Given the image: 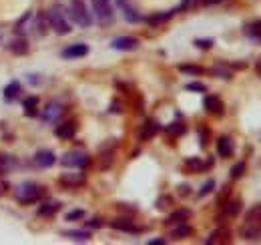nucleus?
I'll use <instances>...</instances> for the list:
<instances>
[{"label":"nucleus","mask_w":261,"mask_h":245,"mask_svg":"<svg viewBox=\"0 0 261 245\" xmlns=\"http://www.w3.org/2000/svg\"><path fill=\"white\" fill-rule=\"evenodd\" d=\"M47 20L51 24V28L56 32V34H68L70 32V24L64 16V10L60 4H52L49 8V14H47Z\"/></svg>","instance_id":"obj_1"},{"label":"nucleus","mask_w":261,"mask_h":245,"mask_svg":"<svg viewBox=\"0 0 261 245\" xmlns=\"http://www.w3.org/2000/svg\"><path fill=\"white\" fill-rule=\"evenodd\" d=\"M68 14H70V18L77 22L79 26H85V28L91 26V22H93V18H91V14H89V10H87L85 0H70Z\"/></svg>","instance_id":"obj_2"},{"label":"nucleus","mask_w":261,"mask_h":245,"mask_svg":"<svg viewBox=\"0 0 261 245\" xmlns=\"http://www.w3.org/2000/svg\"><path fill=\"white\" fill-rule=\"evenodd\" d=\"M43 195H45L43 187H39L36 183H24V185H20L18 191H16V199L22 203V205H28V203H36Z\"/></svg>","instance_id":"obj_3"},{"label":"nucleus","mask_w":261,"mask_h":245,"mask_svg":"<svg viewBox=\"0 0 261 245\" xmlns=\"http://www.w3.org/2000/svg\"><path fill=\"white\" fill-rule=\"evenodd\" d=\"M93 10L101 24L113 22V8H110V0H93Z\"/></svg>","instance_id":"obj_4"},{"label":"nucleus","mask_w":261,"mask_h":245,"mask_svg":"<svg viewBox=\"0 0 261 245\" xmlns=\"http://www.w3.org/2000/svg\"><path fill=\"white\" fill-rule=\"evenodd\" d=\"M89 163H91L89 155L79 153V151H70V153H66L62 157V165L64 167H72V169H85Z\"/></svg>","instance_id":"obj_5"},{"label":"nucleus","mask_w":261,"mask_h":245,"mask_svg":"<svg viewBox=\"0 0 261 245\" xmlns=\"http://www.w3.org/2000/svg\"><path fill=\"white\" fill-rule=\"evenodd\" d=\"M85 181H87L85 173H62V175L58 177V183L64 185V187H68V189L81 187V185H85Z\"/></svg>","instance_id":"obj_6"},{"label":"nucleus","mask_w":261,"mask_h":245,"mask_svg":"<svg viewBox=\"0 0 261 245\" xmlns=\"http://www.w3.org/2000/svg\"><path fill=\"white\" fill-rule=\"evenodd\" d=\"M110 47L117 49V51H135L139 47V40L133 38V36H119V38L113 40V45Z\"/></svg>","instance_id":"obj_7"},{"label":"nucleus","mask_w":261,"mask_h":245,"mask_svg":"<svg viewBox=\"0 0 261 245\" xmlns=\"http://www.w3.org/2000/svg\"><path fill=\"white\" fill-rule=\"evenodd\" d=\"M117 4H119L121 12L125 14V18H127L129 22H141V14L137 12V8L129 2V0H117Z\"/></svg>","instance_id":"obj_8"},{"label":"nucleus","mask_w":261,"mask_h":245,"mask_svg":"<svg viewBox=\"0 0 261 245\" xmlns=\"http://www.w3.org/2000/svg\"><path fill=\"white\" fill-rule=\"evenodd\" d=\"M89 55V47L79 43V45H70L62 51V57L64 59H81V57H87Z\"/></svg>","instance_id":"obj_9"},{"label":"nucleus","mask_w":261,"mask_h":245,"mask_svg":"<svg viewBox=\"0 0 261 245\" xmlns=\"http://www.w3.org/2000/svg\"><path fill=\"white\" fill-rule=\"evenodd\" d=\"M54 161H56V157H54L52 151H39V153L34 155V163H36L39 167H43V169L52 167V165H54Z\"/></svg>","instance_id":"obj_10"},{"label":"nucleus","mask_w":261,"mask_h":245,"mask_svg":"<svg viewBox=\"0 0 261 245\" xmlns=\"http://www.w3.org/2000/svg\"><path fill=\"white\" fill-rule=\"evenodd\" d=\"M110 227L117 229V231H127V233H139V231H141V229H139L131 219H127V217H119V219H115V221H110Z\"/></svg>","instance_id":"obj_11"},{"label":"nucleus","mask_w":261,"mask_h":245,"mask_svg":"<svg viewBox=\"0 0 261 245\" xmlns=\"http://www.w3.org/2000/svg\"><path fill=\"white\" fill-rule=\"evenodd\" d=\"M157 131H159V125L153 119H149V121H145V125L141 127L139 137H141V141H149V139H153L157 135Z\"/></svg>","instance_id":"obj_12"},{"label":"nucleus","mask_w":261,"mask_h":245,"mask_svg":"<svg viewBox=\"0 0 261 245\" xmlns=\"http://www.w3.org/2000/svg\"><path fill=\"white\" fill-rule=\"evenodd\" d=\"M241 235H243L245 239H249V241L261 239V223H247V221H245V225L241 227Z\"/></svg>","instance_id":"obj_13"},{"label":"nucleus","mask_w":261,"mask_h":245,"mask_svg":"<svg viewBox=\"0 0 261 245\" xmlns=\"http://www.w3.org/2000/svg\"><path fill=\"white\" fill-rule=\"evenodd\" d=\"M217 153H219V157H223V159H229V157L233 155V141H231L229 137H221V139L217 141Z\"/></svg>","instance_id":"obj_14"},{"label":"nucleus","mask_w":261,"mask_h":245,"mask_svg":"<svg viewBox=\"0 0 261 245\" xmlns=\"http://www.w3.org/2000/svg\"><path fill=\"white\" fill-rule=\"evenodd\" d=\"M56 137L58 139H72L77 135V122H62V125L56 127Z\"/></svg>","instance_id":"obj_15"},{"label":"nucleus","mask_w":261,"mask_h":245,"mask_svg":"<svg viewBox=\"0 0 261 245\" xmlns=\"http://www.w3.org/2000/svg\"><path fill=\"white\" fill-rule=\"evenodd\" d=\"M203 105H205V109L211 115H223V111H225V107H223V103H221L219 97H205Z\"/></svg>","instance_id":"obj_16"},{"label":"nucleus","mask_w":261,"mask_h":245,"mask_svg":"<svg viewBox=\"0 0 261 245\" xmlns=\"http://www.w3.org/2000/svg\"><path fill=\"white\" fill-rule=\"evenodd\" d=\"M60 115H62V107H60L58 103H49L47 109L43 111V119L49 121V122H51V121H56Z\"/></svg>","instance_id":"obj_17"},{"label":"nucleus","mask_w":261,"mask_h":245,"mask_svg":"<svg viewBox=\"0 0 261 245\" xmlns=\"http://www.w3.org/2000/svg\"><path fill=\"white\" fill-rule=\"evenodd\" d=\"M205 243H209V245H213V243H229V231H227V229H215V231L207 237Z\"/></svg>","instance_id":"obj_18"},{"label":"nucleus","mask_w":261,"mask_h":245,"mask_svg":"<svg viewBox=\"0 0 261 245\" xmlns=\"http://www.w3.org/2000/svg\"><path fill=\"white\" fill-rule=\"evenodd\" d=\"M185 167H187V169H191L193 173H201V171H205L207 167H211V161H207V163H203L201 159H187V161H185Z\"/></svg>","instance_id":"obj_19"},{"label":"nucleus","mask_w":261,"mask_h":245,"mask_svg":"<svg viewBox=\"0 0 261 245\" xmlns=\"http://www.w3.org/2000/svg\"><path fill=\"white\" fill-rule=\"evenodd\" d=\"M191 217V211L189 209H177V211H173L171 215H169V219H167V223H171V225H177V223H185Z\"/></svg>","instance_id":"obj_20"},{"label":"nucleus","mask_w":261,"mask_h":245,"mask_svg":"<svg viewBox=\"0 0 261 245\" xmlns=\"http://www.w3.org/2000/svg\"><path fill=\"white\" fill-rule=\"evenodd\" d=\"M58 209H60V203H58V201H51V203H45V205L39 207V215L51 217V215L58 213Z\"/></svg>","instance_id":"obj_21"},{"label":"nucleus","mask_w":261,"mask_h":245,"mask_svg":"<svg viewBox=\"0 0 261 245\" xmlns=\"http://www.w3.org/2000/svg\"><path fill=\"white\" fill-rule=\"evenodd\" d=\"M241 205H243L241 199H231V201H227L225 205H223V207H225V215H229V217H237L239 211H241Z\"/></svg>","instance_id":"obj_22"},{"label":"nucleus","mask_w":261,"mask_h":245,"mask_svg":"<svg viewBox=\"0 0 261 245\" xmlns=\"http://www.w3.org/2000/svg\"><path fill=\"white\" fill-rule=\"evenodd\" d=\"M8 49L14 53V55H24L28 51V43H26V38H14L12 43L8 45Z\"/></svg>","instance_id":"obj_23"},{"label":"nucleus","mask_w":261,"mask_h":245,"mask_svg":"<svg viewBox=\"0 0 261 245\" xmlns=\"http://www.w3.org/2000/svg\"><path fill=\"white\" fill-rule=\"evenodd\" d=\"M18 93H20V85L16 83V80H12V83L4 89V101H14L18 97Z\"/></svg>","instance_id":"obj_24"},{"label":"nucleus","mask_w":261,"mask_h":245,"mask_svg":"<svg viewBox=\"0 0 261 245\" xmlns=\"http://www.w3.org/2000/svg\"><path fill=\"white\" fill-rule=\"evenodd\" d=\"M175 239H183V237H187V235H191V227L187 225V223H177V227L173 229V233H171Z\"/></svg>","instance_id":"obj_25"},{"label":"nucleus","mask_w":261,"mask_h":245,"mask_svg":"<svg viewBox=\"0 0 261 245\" xmlns=\"http://www.w3.org/2000/svg\"><path fill=\"white\" fill-rule=\"evenodd\" d=\"M12 167H14V159L8 155H0V175L8 173Z\"/></svg>","instance_id":"obj_26"},{"label":"nucleus","mask_w":261,"mask_h":245,"mask_svg":"<svg viewBox=\"0 0 261 245\" xmlns=\"http://www.w3.org/2000/svg\"><path fill=\"white\" fill-rule=\"evenodd\" d=\"M245 221L247 223H261V205H255L253 209H249L245 215Z\"/></svg>","instance_id":"obj_27"},{"label":"nucleus","mask_w":261,"mask_h":245,"mask_svg":"<svg viewBox=\"0 0 261 245\" xmlns=\"http://www.w3.org/2000/svg\"><path fill=\"white\" fill-rule=\"evenodd\" d=\"M245 34H249L253 38H259L261 36V20H255V22L245 24Z\"/></svg>","instance_id":"obj_28"},{"label":"nucleus","mask_w":261,"mask_h":245,"mask_svg":"<svg viewBox=\"0 0 261 245\" xmlns=\"http://www.w3.org/2000/svg\"><path fill=\"white\" fill-rule=\"evenodd\" d=\"M64 235L68 239H74V241H89L91 239V233L89 231H66Z\"/></svg>","instance_id":"obj_29"},{"label":"nucleus","mask_w":261,"mask_h":245,"mask_svg":"<svg viewBox=\"0 0 261 245\" xmlns=\"http://www.w3.org/2000/svg\"><path fill=\"white\" fill-rule=\"evenodd\" d=\"M36 107H39V99H36V97L24 99V109H26L28 115H34V113H36Z\"/></svg>","instance_id":"obj_30"},{"label":"nucleus","mask_w":261,"mask_h":245,"mask_svg":"<svg viewBox=\"0 0 261 245\" xmlns=\"http://www.w3.org/2000/svg\"><path fill=\"white\" fill-rule=\"evenodd\" d=\"M167 133L169 135H181V133H185V125L183 122H171L167 127Z\"/></svg>","instance_id":"obj_31"},{"label":"nucleus","mask_w":261,"mask_h":245,"mask_svg":"<svg viewBox=\"0 0 261 245\" xmlns=\"http://www.w3.org/2000/svg\"><path fill=\"white\" fill-rule=\"evenodd\" d=\"M179 70H181V72H187V74H201V72H203L201 66H193V64H181Z\"/></svg>","instance_id":"obj_32"},{"label":"nucleus","mask_w":261,"mask_h":245,"mask_svg":"<svg viewBox=\"0 0 261 245\" xmlns=\"http://www.w3.org/2000/svg\"><path fill=\"white\" fill-rule=\"evenodd\" d=\"M243 171H245V161L237 163V165L231 169V179H239V177L243 175Z\"/></svg>","instance_id":"obj_33"},{"label":"nucleus","mask_w":261,"mask_h":245,"mask_svg":"<svg viewBox=\"0 0 261 245\" xmlns=\"http://www.w3.org/2000/svg\"><path fill=\"white\" fill-rule=\"evenodd\" d=\"M45 26H47V24H45V16L39 14V16H36V32H39L41 36L47 34V28H45Z\"/></svg>","instance_id":"obj_34"},{"label":"nucleus","mask_w":261,"mask_h":245,"mask_svg":"<svg viewBox=\"0 0 261 245\" xmlns=\"http://www.w3.org/2000/svg\"><path fill=\"white\" fill-rule=\"evenodd\" d=\"M85 217V211L83 209H74L70 213H66V221H77V219H83Z\"/></svg>","instance_id":"obj_35"},{"label":"nucleus","mask_w":261,"mask_h":245,"mask_svg":"<svg viewBox=\"0 0 261 245\" xmlns=\"http://www.w3.org/2000/svg\"><path fill=\"white\" fill-rule=\"evenodd\" d=\"M185 89H187V91H197V93H205L207 91V87L203 83H189Z\"/></svg>","instance_id":"obj_36"},{"label":"nucleus","mask_w":261,"mask_h":245,"mask_svg":"<svg viewBox=\"0 0 261 245\" xmlns=\"http://www.w3.org/2000/svg\"><path fill=\"white\" fill-rule=\"evenodd\" d=\"M213 187H215V181H213V179H209V181H207V183H205V185L201 187V191H199V197L207 195V193H209V191H211Z\"/></svg>","instance_id":"obj_37"},{"label":"nucleus","mask_w":261,"mask_h":245,"mask_svg":"<svg viewBox=\"0 0 261 245\" xmlns=\"http://www.w3.org/2000/svg\"><path fill=\"white\" fill-rule=\"evenodd\" d=\"M171 205V197H161L159 201H157V207L159 209H167Z\"/></svg>","instance_id":"obj_38"},{"label":"nucleus","mask_w":261,"mask_h":245,"mask_svg":"<svg viewBox=\"0 0 261 245\" xmlns=\"http://www.w3.org/2000/svg\"><path fill=\"white\" fill-rule=\"evenodd\" d=\"M213 74H219V76H223V78H231V72L227 70V68H213Z\"/></svg>","instance_id":"obj_39"},{"label":"nucleus","mask_w":261,"mask_h":245,"mask_svg":"<svg viewBox=\"0 0 261 245\" xmlns=\"http://www.w3.org/2000/svg\"><path fill=\"white\" fill-rule=\"evenodd\" d=\"M171 16H173V12H167V14H161V16H153L149 22H151V24H157V22H163V20H167V18H171Z\"/></svg>","instance_id":"obj_40"},{"label":"nucleus","mask_w":261,"mask_h":245,"mask_svg":"<svg viewBox=\"0 0 261 245\" xmlns=\"http://www.w3.org/2000/svg\"><path fill=\"white\" fill-rule=\"evenodd\" d=\"M195 45H197L199 49H211L213 40H209V38H207V40H201V38H199V40H195Z\"/></svg>","instance_id":"obj_41"},{"label":"nucleus","mask_w":261,"mask_h":245,"mask_svg":"<svg viewBox=\"0 0 261 245\" xmlns=\"http://www.w3.org/2000/svg\"><path fill=\"white\" fill-rule=\"evenodd\" d=\"M87 225H89V227H93V229H99V227H103V221H101L99 217H95V219L87 221Z\"/></svg>","instance_id":"obj_42"},{"label":"nucleus","mask_w":261,"mask_h":245,"mask_svg":"<svg viewBox=\"0 0 261 245\" xmlns=\"http://www.w3.org/2000/svg\"><path fill=\"white\" fill-rule=\"evenodd\" d=\"M179 193H181V195H187V193H189V187H187V185H181V187H179Z\"/></svg>","instance_id":"obj_43"},{"label":"nucleus","mask_w":261,"mask_h":245,"mask_svg":"<svg viewBox=\"0 0 261 245\" xmlns=\"http://www.w3.org/2000/svg\"><path fill=\"white\" fill-rule=\"evenodd\" d=\"M165 239H153V241H149V245H163Z\"/></svg>","instance_id":"obj_44"},{"label":"nucleus","mask_w":261,"mask_h":245,"mask_svg":"<svg viewBox=\"0 0 261 245\" xmlns=\"http://www.w3.org/2000/svg\"><path fill=\"white\" fill-rule=\"evenodd\" d=\"M189 4H191V0H183V6H181V8H187Z\"/></svg>","instance_id":"obj_45"},{"label":"nucleus","mask_w":261,"mask_h":245,"mask_svg":"<svg viewBox=\"0 0 261 245\" xmlns=\"http://www.w3.org/2000/svg\"><path fill=\"white\" fill-rule=\"evenodd\" d=\"M207 4H217V2H221V0H205Z\"/></svg>","instance_id":"obj_46"},{"label":"nucleus","mask_w":261,"mask_h":245,"mask_svg":"<svg viewBox=\"0 0 261 245\" xmlns=\"http://www.w3.org/2000/svg\"><path fill=\"white\" fill-rule=\"evenodd\" d=\"M257 72H259V76H261V61L257 62Z\"/></svg>","instance_id":"obj_47"},{"label":"nucleus","mask_w":261,"mask_h":245,"mask_svg":"<svg viewBox=\"0 0 261 245\" xmlns=\"http://www.w3.org/2000/svg\"><path fill=\"white\" fill-rule=\"evenodd\" d=\"M2 187H4V185H0V193H2Z\"/></svg>","instance_id":"obj_48"}]
</instances>
